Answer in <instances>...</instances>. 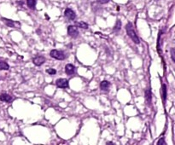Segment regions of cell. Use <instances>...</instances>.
<instances>
[{"instance_id":"obj_9","label":"cell","mask_w":175,"mask_h":145,"mask_svg":"<svg viewBox=\"0 0 175 145\" xmlns=\"http://www.w3.org/2000/svg\"><path fill=\"white\" fill-rule=\"evenodd\" d=\"M110 83L109 81H107V80H103V81H102L100 84V89L102 90H104V91H107V90H109L110 89Z\"/></svg>"},{"instance_id":"obj_12","label":"cell","mask_w":175,"mask_h":145,"mask_svg":"<svg viewBox=\"0 0 175 145\" xmlns=\"http://www.w3.org/2000/svg\"><path fill=\"white\" fill-rule=\"evenodd\" d=\"M161 96L163 102H165L166 99H167V85L165 84H163L161 86Z\"/></svg>"},{"instance_id":"obj_5","label":"cell","mask_w":175,"mask_h":145,"mask_svg":"<svg viewBox=\"0 0 175 145\" xmlns=\"http://www.w3.org/2000/svg\"><path fill=\"white\" fill-rule=\"evenodd\" d=\"M64 15L65 17L69 20H74L76 18V14L73 10H71L69 8H67L64 11Z\"/></svg>"},{"instance_id":"obj_11","label":"cell","mask_w":175,"mask_h":145,"mask_svg":"<svg viewBox=\"0 0 175 145\" xmlns=\"http://www.w3.org/2000/svg\"><path fill=\"white\" fill-rule=\"evenodd\" d=\"M3 21L5 22L6 25L8 26V27H15V24H20L19 22H17V21H14V20H11L10 19H5V18H3L2 19Z\"/></svg>"},{"instance_id":"obj_14","label":"cell","mask_w":175,"mask_h":145,"mask_svg":"<svg viewBox=\"0 0 175 145\" xmlns=\"http://www.w3.org/2000/svg\"><path fill=\"white\" fill-rule=\"evenodd\" d=\"M10 66L4 61H0V70H9Z\"/></svg>"},{"instance_id":"obj_4","label":"cell","mask_w":175,"mask_h":145,"mask_svg":"<svg viewBox=\"0 0 175 145\" xmlns=\"http://www.w3.org/2000/svg\"><path fill=\"white\" fill-rule=\"evenodd\" d=\"M68 33L72 38H77L79 35V31L76 26H69L68 27Z\"/></svg>"},{"instance_id":"obj_18","label":"cell","mask_w":175,"mask_h":145,"mask_svg":"<svg viewBox=\"0 0 175 145\" xmlns=\"http://www.w3.org/2000/svg\"><path fill=\"white\" fill-rule=\"evenodd\" d=\"M171 56H172V60L173 62H175V49L172 48L171 49Z\"/></svg>"},{"instance_id":"obj_10","label":"cell","mask_w":175,"mask_h":145,"mask_svg":"<svg viewBox=\"0 0 175 145\" xmlns=\"http://www.w3.org/2000/svg\"><path fill=\"white\" fill-rule=\"evenodd\" d=\"M151 99H152V93H151L150 88H149V89H147V90H145V100H146V102L148 104H150Z\"/></svg>"},{"instance_id":"obj_17","label":"cell","mask_w":175,"mask_h":145,"mask_svg":"<svg viewBox=\"0 0 175 145\" xmlns=\"http://www.w3.org/2000/svg\"><path fill=\"white\" fill-rule=\"evenodd\" d=\"M46 73L49 74L50 75H55L56 74V70L54 69V68H48V69L46 70Z\"/></svg>"},{"instance_id":"obj_20","label":"cell","mask_w":175,"mask_h":145,"mask_svg":"<svg viewBox=\"0 0 175 145\" xmlns=\"http://www.w3.org/2000/svg\"><path fill=\"white\" fill-rule=\"evenodd\" d=\"M98 4H100V5H105V4H107V3H109L110 0H96Z\"/></svg>"},{"instance_id":"obj_19","label":"cell","mask_w":175,"mask_h":145,"mask_svg":"<svg viewBox=\"0 0 175 145\" xmlns=\"http://www.w3.org/2000/svg\"><path fill=\"white\" fill-rule=\"evenodd\" d=\"M157 145H167V143L165 142V139L162 137V138H160L159 141L157 142Z\"/></svg>"},{"instance_id":"obj_8","label":"cell","mask_w":175,"mask_h":145,"mask_svg":"<svg viewBox=\"0 0 175 145\" xmlns=\"http://www.w3.org/2000/svg\"><path fill=\"white\" fill-rule=\"evenodd\" d=\"M75 67L73 64H67L65 66V73L68 75H72L75 74Z\"/></svg>"},{"instance_id":"obj_7","label":"cell","mask_w":175,"mask_h":145,"mask_svg":"<svg viewBox=\"0 0 175 145\" xmlns=\"http://www.w3.org/2000/svg\"><path fill=\"white\" fill-rule=\"evenodd\" d=\"M0 100L3 101V102H11L13 101V98L9 94H7L5 92H2L0 94Z\"/></svg>"},{"instance_id":"obj_13","label":"cell","mask_w":175,"mask_h":145,"mask_svg":"<svg viewBox=\"0 0 175 145\" xmlns=\"http://www.w3.org/2000/svg\"><path fill=\"white\" fill-rule=\"evenodd\" d=\"M75 24L77 27H80V28H83V29H87L88 28V24L84 22V21H75Z\"/></svg>"},{"instance_id":"obj_3","label":"cell","mask_w":175,"mask_h":145,"mask_svg":"<svg viewBox=\"0 0 175 145\" xmlns=\"http://www.w3.org/2000/svg\"><path fill=\"white\" fill-rule=\"evenodd\" d=\"M56 85L58 88H62V89H66L69 87L68 80L66 79H58L56 81Z\"/></svg>"},{"instance_id":"obj_2","label":"cell","mask_w":175,"mask_h":145,"mask_svg":"<svg viewBox=\"0 0 175 145\" xmlns=\"http://www.w3.org/2000/svg\"><path fill=\"white\" fill-rule=\"evenodd\" d=\"M50 55L51 57L55 58L56 60L63 61L65 59V54L62 51L58 50H52L50 52Z\"/></svg>"},{"instance_id":"obj_6","label":"cell","mask_w":175,"mask_h":145,"mask_svg":"<svg viewBox=\"0 0 175 145\" xmlns=\"http://www.w3.org/2000/svg\"><path fill=\"white\" fill-rule=\"evenodd\" d=\"M33 62L36 66H41L45 62V58L43 55H36L33 58Z\"/></svg>"},{"instance_id":"obj_1","label":"cell","mask_w":175,"mask_h":145,"mask_svg":"<svg viewBox=\"0 0 175 145\" xmlns=\"http://www.w3.org/2000/svg\"><path fill=\"white\" fill-rule=\"evenodd\" d=\"M126 33L127 35L130 37L132 40L135 43V44H139L140 39L138 38V36L137 35L135 30H134V27L132 26V22H128L126 26Z\"/></svg>"},{"instance_id":"obj_15","label":"cell","mask_w":175,"mask_h":145,"mask_svg":"<svg viewBox=\"0 0 175 145\" xmlns=\"http://www.w3.org/2000/svg\"><path fill=\"white\" fill-rule=\"evenodd\" d=\"M27 5L31 10H34L36 7V0H27Z\"/></svg>"},{"instance_id":"obj_16","label":"cell","mask_w":175,"mask_h":145,"mask_svg":"<svg viewBox=\"0 0 175 145\" xmlns=\"http://www.w3.org/2000/svg\"><path fill=\"white\" fill-rule=\"evenodd\" d=\"M120 28H121V21L120 20H116V23H115V26L113 28V31L115 33H118L120 30Z\"/></svg>"},{"instance_id":"obj_21","label":"cell","mask_w":175,"mask_h":145,"mask_svg":"<svg viewBox=\"0 0 175 145\" xmlns=\"http://www.w3.org/2000/svg\"><path fill=\"white\" fill-rule=\"evenodd\" d=\"M107 144H114L113 143H110V142H109V143H107Z\"/></svg>"}]
</instances>
